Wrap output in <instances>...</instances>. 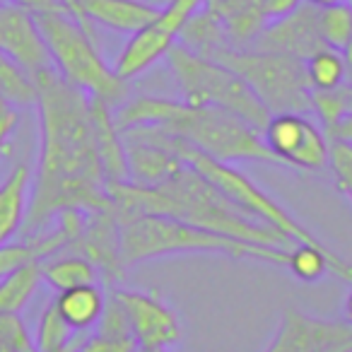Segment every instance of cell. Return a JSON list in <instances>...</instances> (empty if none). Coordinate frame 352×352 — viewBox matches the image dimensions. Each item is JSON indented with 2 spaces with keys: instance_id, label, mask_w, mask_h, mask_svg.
<instances>
[{
  "instance_id": "1",
  "label": "cell",
  "mask_w": 352,
  "mask_h": 352,
  "mask_svg": "<svg viewBox=\"0 0 352 352\" xmlns=\"http://www.w3.org/2000/svg\"><path fill=\"white\" fill-rule=\"evenodd\" d=\"M39 107V171L32 179L30 212L22 232L46 230L58 212L111 208L92 126V97L56 68L34 75Z\"/></svg>"
},
{
  "instance_id": "2",
  "label": "cell",
  "mask_w": 352,
  "mask_h": 352,
  "mask_svg": "<svg viewBox=\"0 0 352 352\" xmlns=\"http://www.w3.org/2000/svg\"><path fill=\"white\" fill-rule=\"evenodd\" d=\"M113 210H140L169 215L191 222L203 230L249 241L258 246L289 249L292 239L275 227L251 217L230 196L212 186L206 176L191 164H184L174 176L160 186H135V184H111L107 186Z\"/></svg>"
},
{
  "instance_id": "3",
  "label": "cell",
  "mask_w": 352,
  "mask_h": 352,
  "mask_svg": "<svg viewBox=\"0 0 352 352\" xmlns=\"http://www.w3.org/2000/svg\"><path fill=\"white\" fill-rule=\"evenodd\" d=\"M113 121L118 131L135 126H162L186 140L191 147L225 164L230 162L280 164L256 128L217 107H191L182 99L166 97H135L118 107Z\"/></svg>"
},
{
  "instance_id": "4",
  "label": "cell",
  "mask_w": 352,
  "mask_h": 352,
  "mask_svg": "<svg viewBox=\"0 0 352 352\" xmlns=\"http://www.w3.org/2000/svg\"><path fill=\"white\" fill-rule=\"evenodd\" d=\"M118 220V244H121L123 268L140 265L145 261L164 256L186 254H220L227 258L261 261V263L287 265L289 249L258 246L249 241L232 239L217 232L203 230L191 222L176 220L169 215L140 210H113Z\"/></svg>"
},
{
  "instance_id": "5",
  "label": "cell",
  "mask_w": 352,
  "mask_h": 352,
  "mask_svg": "<svg viewBox=\"0 0 352 352\" xmlns=\"http://www.w3.org/2000/svg\"><path fill=\"white\" fill-rule=\"evenodd\" d=\"M34 20L60 78L87 92L89 97L107 102L109 107H121L126 102V80H121L113 68L104 63L102 54L94 46V36L70 12H41L34 15Z\"/></svg>"
},
{
  "instance_id": "6",
  "label": "cell",
  "mask_w": 352,
  "mask_h": 352,
  "mask_svg": "<svg viewBox=\"0 0 352 352\" xmlns=\"http://www.w3.org/2000/svg\"><path fill=\"white\" fill-rule=\"evenodd\" d=\"M166 58L182 89V102L191 107H217L263 133L273 113L234 70L212 58L193 54L182 44H176L166 54Z\"/></svg>"
},
{
  "instance_id": "7",
  "label": "cell",
  "mask_w": 352,
  "mask_h": 352,
  "mask_svg": "<svg viewBox=\"0 0 352 352\" xmlns=\"http://www.w3.org/2000/svg\"><path fill=\"white\" fill-rule=\"evenodd\" d=\"M212 60L244 78L270 113L311 111V89L304 73V60L256 49H225Z\"/></svg>"
},
{
  "instance_id": "8",
  "label": "cell",
  "mask_w": 352,
  "mask_h": 352,
  "mask_svg": "<svg viewBox=\"0 0 352 352\" xmlns=\"http://www.w3.org/2000/svg\"><path fill=\"white\" fill-rule=\"evenodd\" d=\"M176 155L182 157L186 164H191L193 169H198L212 186L220 188L225 196H230L232 201L239 208H244L251 217L265 222V225L275 227L278 232H283L287 239H292V244H316V246H326L321 239H318L314 232H309L292 212L285 206H280V201H275L270 193H265L263 188L256 182H251L249 176L241 174L239 169H234L232 164H225V162L212 160L210 155L191 147L186 140L176 135L174 142Z\"/></svg>"
},
{
  "instance_id": "9",
  "label": "cell",
  "mask_w": 352,
  "mask_h": 352,
  "mask_svg": "<svg viewBox=\"0 0 352 352\" xmlns=\"http://www.w3.org/2000/svg\"><path fill=\"white\" fill-rule=\"evenodd\" d=\"M206 0H169L164 8H160V15L147 22L142 30L131 34L126 49L118 54L113 63V73L121 80H133L150 70L160 58H164L176 46L186 22L196 15Z\"/></svg>"
},
{
  "instance_id": "10",
  "label": "cell",
  "mask_w": 352,
  "mask_h": 352,
  "mask_svg": "<svg viewBox=\"0 0 352 352\" xmlns=\"http://www.w3.org/2000/svg\"><path fill=\"white\" fill-rule=\"evenodd\" d=\"M263 142L280 164L318 171L328 166L331 138L316 121L299 111L273 113L263 128Z\"/></svg>"
},
{
  "instance_id": "11",
  "label": "cell",
  "mask_w": 352,
  "mask_h": 352,
  "mask_svg": "<svg viewBox=\"0 0 352 352\" xmlns=\"http://www.w3.org/2000/svg\"><path fill=\"white\" fill-rule=\"evenodd\" d=\"M113 297L121 302L133 336L140 350H164L169 352L184 340V323L179 314L162 297L140 289H111Z\"/></svg>"
},
{
  "instance_id": "12",
  "label": "cell",
  "mask_w": 352,
  "mask_h": 352,
  "mask_svg": "<svg viewBox=\"0 0 352 352\" xmlns=\"http://www.w3.org/2000/svg\"><path fill=\"white\" fill-rule=\"evenodd\" d=\"M340 345H352L350 323L318 318L297 307H287L263 352H328Z\"/></svg>"
},
{
  "instance_id": "13",
  "label": "cell",
  "mask_w": 352,
  "mask_h": 352,
  "mask_svg": "<svg viewBox=\"0 0 352 352\" xmlns=\"http://www.w3.org/2000/svg\"><path fill=\"white\" fill-rule=\"evenodd\" d=\"M0 51L34 75L56 68L34 15L15 3L0 6Z\"/></svg>"
},
{
  "instance_id": "14",
  "label": "cell",
  "mask_w": 352,
  "mask_h": 352,
  "mask_svg": "<svg viewBox=\"0 0 352 352\" xmlns=\"http://www.w3.org/2000/svg\"><path fill=\"white\" fill-rule=\"evenodd\" d=\"M326 46L318 34V8L302 3L292 15L268 22L254 44L249 49L268 51V54L294 56L299 60H307L314 51Z\"/></svg>"
},
{
  "instance_id": "15",
  "label": "cell",
  "mask_w": 352,
  "mask_h": 352,
  "mask_svg": "<svg viewBox=\"0 0 352 352\" xmlns=\"http://www.w3.org/2000/svg\"><path fill=\"white\" fill-rule=\"evenodd\" d=\"M92 126L94 140H97L99 162H102L107 186L111 184H128V162H126V145H123L121 131L113 121V107L107 102L92 97Z\"/></svg>"
},
{
  "instance_id": "16",
  "label": "cell",
  "mask_w": 352,
  "mask_h": 352,
  "mask_svg": "<svg viewBox=\"0 0 352 352\" xmlns=\"http://www.w3.org/2000/svg\"><path fill=\"white\" fill-rule=\"evenodd\" d=\"M80 8L89 25H102L123 34H135L160 15V8L150 0H80Z\"/></svg>"
},
{
  "instance_id": "17",
  "label": "cell",
  "mask_w": 352,
  "mask_h": 352,
  "mask_svg": "<svg viewBox=\"0 0 352 352\" xmlns=\"http://www.w3.org/2000/svg\"><path fill=\"white\" fill-rule=\"evenodd\" d=\"M32 201V164L17 162L0 184V246L22 232Z\"/></svg>"
},
{
  "instance_id": "18",
  "label": "cell",
  "mask_w": 352,
  "mask_h": 352,
  "mask_svg": "<svg viewBox=\"0 0 352 352\" xmlns=\"http://www.w3.org/2000/svg\"><path fill=\"white\" fill-rule=\"evenodd\" d=\"M54 304L60 316H63V321L75 333H85L97 326L99 316H102L104 307H107V292H104L99 283L80 285V287L56 292Z\"/></svg>"
},
{
  "instance_id": "19",
  "label": "cell",
  "mask_w": 352,
  "mask_h": 352,
  "mask_svg": "<svg viewBox=\"0 0 352 352\" xmlns=\"http://www.w3.org/2000/svg\"><path fill=\"white\" fill-rule=\"evenodd\" d=\"M179 44L186 46L193 54L206 56V58H215L220 51L234 49L230 36H227L225 22H222L210 8H208V10L201 8V10L186 22L182 36H179Z\"/></svg>"
},
{
  "instance_id": "20",
  "label": "cell",
  "mask_w": 352,
  "mask_h": 352,
  "mask_svg": "<svg viewBox=\"0 0 352 352\" xmlns=\"http://www.w3.org/2000/svg\"><path fill=\"white\" fill-rule=\"evenodd\" d=\"M41 275H44V283L51 285L56 292L99 283L97 265L89 258H85L82 254H75V251H63V254H56L51 258L41 261Z\"/></svg>"
},
{
  "instance_id": "21",
  "label": "cell",
  "mask_w": 352,
  "mask_h": 352,
  "mask_svg": "<svg viewBox=\"0 0 352 352\" xmlns=\"http://www.w3.org/2000/svg\"><path fill=\"white\" fill-rule=\"evenodd\" d=\"M44 283L41 261H32L0 280V314H20Z\"/></svg>"
},
{
  "instance_id": "22",
  "label": "cell",
  "mask_w": 352,
  "mask_h": 352,
  "mask_svg": "<svg viewBox=\"0 0 352 352\" xmlns=\"http://www.w3.org/2000/svg\"><path fill=\"white\" fill-rule=\"evenodd\" d=\"M304 73L311 92H328L347 85V68L342 51H336L331 46H321L304 60Z\"/></svg>"
},
{
  "instance_id": "23",
  "label": "cell",
  "mask_w": 352,
  "mask_h": 352,
  "mask_svg": "<svg viewBox=\"0 0 352 352\" xmlns=\"http://www.w3.org/2000/svg\"><path fill=\"white\" fill-rule=\"evenodd\" d=\"M0 97H6L17 109L32 107L39 97L34 78L3 51H0Z\"/></svg>"
},
{
  "instance_id": "24",
  "label": "cell",
  "mask_w": 352,
  "mask_h": 352,
  "mask_svg": "<svg viewBox=\"0 0 352 352\" xmlns=\"http://www.w3.org/2000/svg\"><path fill=\"white\" fill-rule=\"evenodd\" d=\"M318 34L326 46L345 51L352 41V0L318 10Z\"/></svg>"
},
{
  "instance_id": "25",
  "label": "cell",
  "mask_w": 352,
  "mask_h": 352,
  "mask_svg": "<svg viewBox=\"0 0 352 352\" xmlns=\"http://www.w3.org/2000/svg\"><path fill=\"white\" fill-rule=\"evenodd\" d=\"M78 340L75 331L63 321V316L58 314L56 304H46V309L41 311L39 326H36L34 333V342L39 352H58L70 347L73 342Z\"/></svg>"
},
{
  "instance_id": "26",
  "label": "cell",
  "mask_w": 352,
  "mask_h": 352,
  "mask_svg": "<svg viewBox=\"0 0 352 352\" xmlns=\"http://www.w3.org/2000/svg\"><path fill=\"white\" fill-rule=\"evenodd\" d=\"M311 111L316 113L328 133L340 118L350 113V85L328 89V92H311Z\"/></svg>"
},
{
  "instance_id": "27",
  "label": "cell",
  "mask_w": 352,
  "mask_h": 352,
  "mask_svg": "<svg viewBox=\"0 0 352 352\" xmlns=\"http://www.w3.org/2000/svg\"><path fill=\"white\" fill-rule=\"evenodd\" d=\"M0 352H39L20 314H0Z\"/></svg>"
},
{
  "instance_id": "28",
  "label": "cell",
  "mask_w": 352,
  "mask_h": 352,
  "mask_svg": "<svg viewBox=\"0 0 352 352\" xmlns=\"http://www.w3.org/2000/svg\"><path fill=\"white\" fill-rule=\"evenodd\" d=\"M336 184L342 193L352 201V142L331 140V157H328Z\"/></svg>"
},
{
  "instance_id": "29",
  "label": "cell",
  "mask_w": 352,
  "mask_h": 352,
  "mask_svg": "<svg viewBox=\"0 0 352 352\" xmlns=\"http://www.w3.org/2000/svg\"><path fill=\"white\" fill-rule=\"evenodd\" d=\"M135 338H123V336H107V333L94 331L92 336L82 338L75 347V352H138Z\"/></svg>"
},
{
  "instance_id": "30",
  "label": "cell",
  "mask_w": 352,
  "mask_h": 352,
  "mask_svg": "<svg viewBox=\"0 0 352 352\" xmlns=\"http://www.w3.org/2000/svg\"><path fill=\"white\" fill-rule=\"evenodd\" d=\"M32 261H39L32 241H20V244L8 241V244H3L0 246V280L10 275L12 270L22 268L25 263H32Z\"/></svg>"
},
{
  "instance_id": "31",
  "label": "cell",
  "mask_w": 352,
  "mask_h": 352,
  "mask_svg": "<svg viewBox=\"0 0 352 352\" xmlns=\"http://www.w3.org/2000/svg\"><path fill=\"white\" fill-rule=\"evenodd\" d=\"M17 126H20V109L8 102L6 97H0V155L6 152Z\"/></svg>"
},
{
  "instance_id": "32",
  "label": "cell",
  "mask_w": 352,
  "mask_h": 352,
  "mask_svg": "<svg viewBox=\"0 0 352 352\" xmlns=\"http://www.w3.org/2000/svg\"><path fill=\"white\" fill-rule=\"evenodd\" d=\"M304 0H261V8H263V15L268 22H275L280 17H287L302 6Z\"/></svg>"
},
{
  "instance_id": "33",
  "label": "cell",
  "mask_w": 352,
  "mask_h": 352,
  "mask_svg": "<svg viewBox=\"0 0 352 352\" xmlns=\"http://www.w3.org/2000/svg\"><path fill=\"white\" fill-rule=\"evenodd\" d=\"M10 3H15V6H20V8H25V10H27V12H32V15L65 10L60 0H10ZM65 12H68V10H65Z\"/></svg>"
},
{
  "instance_id": "34",
  "label": "cell",
  "mask_w": 352,
  "mask_h": 352,
  "mask_svg": "<svg viewBox=\"0 0 352 352\" xmlns=\"http://www.w3.org/2000/svg\"><path fill=\"white\" fill-rule=\"evenodd\" d=\"M331 140H345V142H352V113H347L345 118L336 123L331 131L326 133Z\"/></svg>"
},
{
  "instance_id": "35",
  "label": "cell",
  "mask_w": 352,
  "mask_h": 352,
  "mask_svg": "<svg viewBox=\"0 0 352 352\" xmlns=\"http://www.w3.org/2000/svg\"><path fill=\"white\" fill-rule=\"evenodd\" d=\"M60 3H63V8H65V10H68L70 15H73L75 20H78L80 25H82L85 30H87L89 34L94 36V25H89V22L85 20V15H82V8H80V0H60Z\"/></svg>"
},
{
  "instance_id": "36",
  "label": "cell",
  "mask_w": 352,
  "mask_h": 352,
  "mask_svg": "<svg viewBox=\"0 0 352 352\" xmlns=\"http://www.w3.org/2000/svg\"><path fill=\"white\" fill-rule=\"evenodd\" d=\"M342 321L352 326V287H350V292L345 294V304H342Z\"/></svg>"
},
{
  "instance_id": "37",
  "label": "cell",
  "mask_w": 352,
  "mask_h": 352,
  "mask_svg": "<svg viewBox=\"0 0 352 352\" xmlns=\"http://www.w3.org/2000/svg\"><path fill=\"white\" fill-rule=\"evenodd\" d=\"M342 56H345V68H347V85L352 87V41L350 46H347L345 51H342Z\"/></svg>"
},
{
  "instance_id": "38",
  "label": "cell",
  "mask_w": 352,
  "mask_h": 352,
  "mask_svg": "<svg viewBox=\"0 0 352 352\" xmlns=\"http://www.w3.org/2000/svg\"><path fill=\"white\" fill-rule=\"evenodd\" d=\"M304 3H309V6H314V8H331V6H336V3H342V0H304Z\"/></svg>"
},
{
  "instance_id": "39",
  "label": "cell",
  "mask_w": 352,
  "mask_h": 352,
  "mask_svg": "<svg viewBox=\"0 0 352 352\" xmlns=\"http://www.w3.org/2000/svg\"><path fill=\"white\" fill-rule=\"evenodd\" d=\"M328 352H352V345H340V347H333Z\"/></svg>"
},
{
  "instance_id": "40",
  "label": "cell",
  "mask_w": 352,
  "mask_h": 352,
  "mask_svg": "<svg viewBox=\"0 0 352 352\" xmlns=\"http://www.w3.org/2000/svg\"><path fill=\"white\" fill-rule=\"evenodd\" d=\"M80 340H82V338H78V340H75L73 345H70V347H65V350H58V352H75V347H78V342H80Z\"/></svg>"
},
{
  "instance_id": "41",
  "label": "cell",
  "mask_w": 352,
  "mask_h": 352,
  "mask_svg": "<svg viewBox=\"0 0 352 352\" xmlns=\"http://www.w3.org/2000/svg\"><path fill=\"white\" fill-rule=\"evenodd\" d=\"M150 3H152V6H157V8H164L169 0H150Z\"/></svg>"
},
{
  "instance_id": "42",
  "label": "cell",
  "mask_w": 352,
  "mask_h": 352,
  "mask_svg": "<svg viewBox=\"0 0 352 352\" xmlns=\"http://www.w3.org/2000/svg\"><path fill=\"white\" fill-rule=\"evenodd\" d=\"M234 3H239V6H244V3H258V0H234Z\"/></svg>"
},
{
  "instance_id": "43",
  "label": "cell",
  "mask_w": 352,
  "mask_h": 352,
  "mask_svg": "<svg viewBox=\"0 0 352 352\" xmlns=\"http://www.w3.org/2000/svg\"><path fill=\"white\" fill-rule=\"evenodd\" d=\"M138 352H164V350H138Z\"/></svg>"
},
{
  "instance_id": "44",
  "label": "cell",
  "mask_w": 352,
  "mask_h": 352,
  "mask_svg": "<svg viewBox=\"0 0 352 352\" xmlns=\"http://www.w3.org/2000/svg\"><path fill=\"white\" fill-rule=\"evenodd\" d=\"M350 113H352V87H350Z\"/></svg>"
},
{
  "instance_id": "45",
  "label": "cell",
  "mask_w": 352,
  "mask_h": 352,
  "mask_svg": "<svg viewBox=\"0 0 352 352\" xmlns=\"http://www.w3.org/2000/svg\"><path fill=\"white\" fill-rule=\"evenodd\" d=\"M3 3H8V0H0V6H3Z\"/></svg>"
}]
</instances>
